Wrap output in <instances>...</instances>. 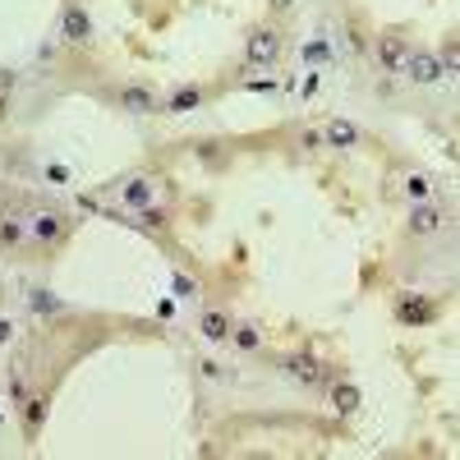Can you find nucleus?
<instances>
[{
    "mask_svg": "<svg viewBox=\"0 0 460 460\" xmlns=\"http://www.w3.org/2000/svg\"><path fill=\"white\" fill-rule=\"evenodd\" d=\"M276 51H281V42H276V32H267V28L249 32V46H244L249 65H272V60H276Z\"/></svg>",
    "mask_w": 460,
    "mask_h": 460,
    "instance_id": "1",
    "label": "nucleus"
},
{
    "mask_svg": "<svg viewBox=\"0 0 460 460\" xmlns=\"http://www.w3.org/2000/svg\"><path fill=\"white\" fill-rule=\"evenodd\" d=\"M405 74H410L414 83H437L442 65H437V56H428V51H410V60H405Z\"/></svg>",
    "mask_w": 460,
    "mask_h": 460,
    "instance_id": "2",
    "label": "nucleus"
},
{
    "mask_svg": "<svg viewBox=\"0 0 460 460\" xmlns=\"http://www.w3.org/2000/svg\"><path fill=\"white\" fill-rule=\"evenodd\" d=\"M65 42H74V46H83L92 37V19L83 14V10H78V5H69V10H65Z\"/></svg>",
    "mask_w": 460,
    "mask_h": 460,
    "instance_id": "3",
    "label": "nucleus"
},
{
    "mask_svg": "<svg viewBox=\"0 0 460 460\" xmlns=\"http://www.w3.org/2000/svg\"><path fill=\"white\" fill-rule=\"evenodd\" d=\"M378 60H382L387 69H405V60H410V46L400 42V37H382V42H378Z\"/></svg>",
    "mask_w": 460,
    "mask_h": 460,
    "instance_id": "4",
    "label": "nucleus"
},
{
    "mask_svg": "<svg viewBox=\"0 0 460 460\" xmlns=\"http://www.w3.org/2000/svg\"><path fill=\"white\" fill-rule=\"evenodd\" d=\"M322 138H327L332 148H354V143H359V129H354L350 120H332L322 129Z\"/></svg>",
    "mask_w": 460,
    "mask_h": 460,
    "instance_id": "5",
    "label": "nucleus"
},
{
    "mask_svg": "<svg viewBox=\"0 0 460 460\" xmlns=\"http://www.w3.org/2000/svg\"><path fill=\"white\" fill-rule=\"evenodd\" d=\"M286 373H290L295 382H318V378H322L318 359H308V354H295V359H286Z\"/></svg>",
    "mask_w": 460,
    "mask_h": 460,
    "instance_id": "6",
    "label": "nucleus"
},
{
    "mask_svg": "<svg viewBox=\"0 0 460 460\" xmlns=\"http://www.w3.org/2000/svg\"><path fill=\"white\" fill-rule=\"evenodd\" d=\"M120 106L134 111V115H148V111H157V102H152V92H143V88H120Z\"/></svg>",
    "mask_w": 460,
    "mask_h": 460,
    "instance_id": "7",
    "label": "nucleus"
},
{
    "mask_svg": "<svg viewBox=\"0 0 460 460\" xmlns=\"http://www.w3.org/2000/svg\"><path fill=\"white\" fill-rule=\"evenodd\" d=\"M437 226H442V212H437V207H414V216H410L414 235H433Z\"/></svg>",
    "mask_w": 460,
    "mask_h": 460,
    "instance_id": "8",
    "label": "nucleus"
},
{
    "mask_svg": "<svg viewBox=\"0 0 460 460\" xmlns=\"http://www.w3.org/2000/svg\"><path fill=\"white\" fill-rule=\"evenodd\" d=\"M332 405H336L341 414L359 410V387H354V382H336V387H332Z\"/></svg>",
    "mask_w": 460,
    "mask_h": 460,
    "instance_id": "9",
    "label": "nucleus"
},
{
    "mask_svg": "<svg viewBox=\"0 0 460 460\" xmlns=\"http://www.w3.org/2000/svg\"><path fill=\"white\" fill-rule=\"evenodd\" d=\"M400 322H428L433 318V304H424V299H400Z\"/></svg>",
    "mask_w": 460,
    "mask_h": 460,
    "instance_id": "10",
    "label": "nucleus"
},
{
    "mask_svg": "<svg viewBox=\"0 0 460 460\" xmlns=\"http://www.w3.org/2000/svg\"><path fill=\"white\" fill-rule=\"evenodd\" d=\"M203 336H207V341H226L230 336L226 313H203Z\"/></svg>",
    "mask_w": 460,
    "mask_h": 460,
    "instance_id": "11",
    "label": "nucleus"
},
{
    "mask_svg": "<svg viewBox=\"0 0 460 460\" xmlns=\"http://www.w3.org/2000/svg\"><path fill=\"white\" fill-rule=\"evenodd\" d=\"M198 102H203L198 88H175V97H170V111H175V115H184V111H194Z\"/></svg>",
    "mask_w": 460,
    "mask_h": 460,
    "instance_id": "12",
    "label": "nucleus"
},
{
    "mask_svg": "<svg viewBox=\"0 0 460 460\" xmlns=\"http://www.w3.org/2000/svg\"><path fill=\"white\" fill-rule=\"evenodd\" d=\"M32 235H37V240H56V235H60V216H51V212L32 216Z\"/></svg>",
    "mask_w": 460,
    "mask_h": 460,
    "instance_id": "13",
    "label": "nucleus"
},
{
    "mask_svg": "<svg viewBox=\"0 0 460 460\" xmlns=\"http://www.w3.org/2000/svg\"><path fill=\"white\" fill-rule=\"evenodd\" d=\"M124 198L134 203V207H148V198H152V180H134L129 189H124Z\"/></svg>",
    "mask_w": 460,
    "mask_h": 460,
    "instance_id": "14",
    "label": "nucleus"
},
{
    "mask_svg": "<svg viewBox=\"0 0 460 460\" xmlns=\"http://www.w3.org/2000/svg\"><path fill=\"white\" fill-rule=\"evenodd\" d=\"M230 336H235V345H240V350H258V327H249V322H244V327H235V332H230Z\"/></svg>",
    "mask_w": 460,
    "mask_h": 460,
    "instance_id": "15",
    "label": "nucleus"
},
{
    "mask_svg": "<svg viewBox=\"0 0 460 460\" xmlns=\"http://www.w3.org/2000/svg\"><path fill=\"white\" fill-rule=\"evenodd\" d=\"M32 308H37V313H60V299H56V295H46V290H32V299H28Z\"/></svg>",
    "mask_w": 460,
    "mask_h": 460,
    "instance_id": "16",
    "label": "nucleus"
},
{
    "mask_svg": "<svg viewBox=\"0 0 460 460\" xmlns=\"http://www.w3.org/2000/svg\"><path fill=\"white\" fill-rule=\"evenodd\" d=\"M437 65H442V69H460V42H446L442 56H437Z\"/></svg>",
    "mask_w": 460,
    "mask_h": 460,
    "instance_id": "17",
    "label": "nucleus"
},
{
    "mask_svg": "<svg viewBox=\"0 0 460 460\" xmlns=\"http://www.w3.org/2000/svg\"><path fill=\"white\" fill-rule=\"evenodd\" d=\"M405 189H410V198H424V194L433 189V180H428V175H410V180H405Z\"/></svg>",
    "mask_w": 460,
    "mask_h": 460,
    "instance_id": "18",
    "label": "nucleus"
},
{
    "mask_svg": "<svg viewBox=\"0 0 460 460\" xmlns=\"http://www.w3.org/2000/svg\"><path fill=\"white\" fill-rule=\"evenodd\" d=\"M175 290H180V295H198V286H194L189 276H175Z\"/></svg>",
    "mask_w": 460,
    "mask_h": 460,
    "instance_id": "19",
    "label": "nucleus"
},
{
    "mask_svg": "<svg viewBox=\"0 0 460 460\" xmlns=\"http://www.w3.org/2000/svg\"><path fill=\"white\" fill-rule=\"evenodd\" d=\"M272 5H276V10H290V5H295V0H272Z\"/></svg>",
    "mask_w": 460,
    "mask_h": 460,
    "instance_id": "20",
    "label": "nucleus"
}]
</instances>
